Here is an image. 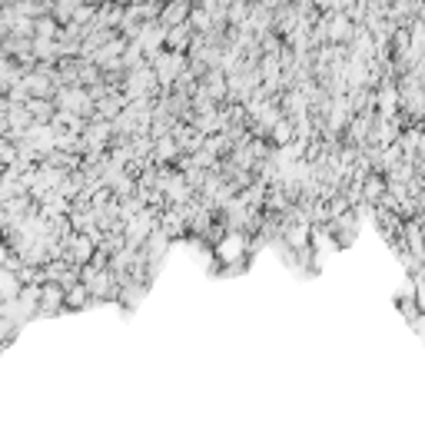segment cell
<instances>
[{"label":"cell","instance_id":"cell-10","mask_svg":"<svg viewBox=\"0 0 425 425\" xmlns=\"http://www.w3.org/2000/svg\"><path fill=\"white\" fill-rule=\"evenodd\" d=\"M193 24L197 27H210V10H193Z\"/></svg>","mask_w":425,"mask_h":425},{"label":"cell","instance_id":"cell-1","mask_svg":"<svg viewBox=\"0 0 425 425\" xmlns=\"http://www.w3.org/2000/svg\"><path fill=\"white\" fill-rule=\"evenodd\" d=\"M57 106L67 110V113H90L93 100L80 90V87H63V90L57 93Z\"/></svg>","mask_w":425,"mask_h":425},{"label":"cell","instance_id":"cell-11","mask_svg":"<svg viewBox=\"0 0 425 425\" xmlns=\"http://www.w3.org/2000/svg\"><path fill=\"white\" fill-rule=\"evenodd\" d=\"M7 262H10V256H7V246H0V269H3Z\"/></svg>","mask_w":425,"mask_h":425},{"label":"cell","instance_id":"cell-5","mask_svg":"<svg viewBox=\"0 0 425 425\" xmlns=\"http://www.w3.org/2000/svg\"><path fill=\"white\" fill-rule=\"evenodd\" d=\"M63 50L57 40H44V37H33V57H40V60H57Z\"/></svg>","mask_w":425,"mask_h":425},{"label":"cell","instance_id":"cell-4","mask_svg":"<svg viewBox=\"0 0 425 425\" xmlns=\"http://www.w3.org/2000/svg\"><path fill=\"white\" fill-rule=\"evenodd\" d=\"M67 246H70V262H74V266H83L93 253V240H87V236H70Z\"/></svg>","mask_w":425,"mask_h":425},{"label":"cell","instance_id":"cell-9","mask_svg":"<svg viewBox=\"0 0 425 425\" xmlns=\"http://www.w3.org/2000/svg\"><path fill=\"white\" fill-rule=\"evenodd\" d=\"M333 37H349V20H346V17H335Z\"/></svg>","mask_w":425,"mask_h":425},{"label":"cell","instance_id":"cell-3","mask_svg":"<svg viewBox=\"0 0 425 425\" xmlns=\"http://www.w3.org/2000/svg\"><path fill=\"white\" fill-rule=\"evenodd\" d=\"M186 14H190V3L173 0L167 10H160V24H163V27H180V24H190V20H186Z\"/></svg>","mask_w":425,"mask_h":425},{"label":"cell","instance_id":"cell-8","mask_svg":"<svg viewBox=\"0 0 425 425\" xmlns=\"http://www.w3.org/2000/svg\"><path fill=\"white\" fill-rule=\"evenodd\" d=\"M173 153H176V143H173V140H160V147H156V156H160V160H169Z\"/></svg>","mask_w":425,"mask_h":425},{"label":"cell","instance_id":"cell-2","mask_svg":"<svg viewBox=\"0 0 425 425\" xmlns=\"http://www.w3.org/2000/svg\"><path fill=\"white\" fill-rule=\"evenodd\" d=\"M20 292H24V279H20V273L10 269V266H3V269H0V303H17Z\"/></svg>","mask_w":425,"mask_h":425},{"label":"cell","instance_id":"cell-7","mask_svg":"<svg viewBox=\"0 0 425 425\" xmlns=\"http://www.w3.org/2000/svg\"><path fill=\"white\" fill-rule=\"evenodd\" d=\"M40 303H44V309H50V306H60L63 303V289L60 286H44V289H40Z\"/></svg>","mask_w":425,"mask_h":425},{"label":"cell","instance_id":"cell-6","mask_svg":"<svg viewBox=\"0 0 425 425\" xmlns=\"http://www.w3.org/2000/svg\"><path fill=\"white\" fill-rule=\"evenodd\" d=\"M37 37H44V40H60V20H57V17H37Z\"/></svg>","mask_w":425,"mask_h":425}]
</instances>
